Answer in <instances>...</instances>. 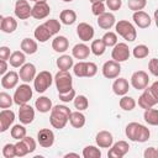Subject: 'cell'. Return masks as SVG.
Segmentation results:
<instances>
[{
    "mask_svg": "<svg viewBox=\"0 0 158 158\" xmlns=\"http://www.w3.org/2000/svg\"><path fill=\"white\" fill-rule=\"evenodd\" d=\"M73 72L78 78H91L98 73V67L93 62H78L73 65Z\"/></svg>",
    "mask_w": 158,
    "mask_h": 158,
    "instance_id": "obj_6",
    "label": "cell"
},
{
    "mask_svg": "<svg viewBox=\"0 0 158 158\" xmlns=\"http://www.w3.org/2000/svg\"><path fill=\"white\" fill-rule=\"evenodd\" d=\"M2 19H4V17L0 15V30H1V22H2Z\"/></svg>",
    "mask_w": 158,
    "mask_h": 158,
    "instance_id": "obj_57",
    "label": "cell"
},
{
    "mask_svg": "<svg viewBox=\"0 0 158 158\" xmlns=\"http://www.w3.org/2000/svg\"><path fill=\"white\" fill-rule=\"evenodd\" d=\"M7 72V63L6 60L0 59V75H4Z\"/></svg>",
    "mask_w": 158,
    "mask_h": 158,
    "instance_id": "obj_54",
    "label": "cell"
},
{
    "mask_svg": "<svg viewBox=\"0 0 158 158\" xmlns=\"http://www.w3.org/2000/svg\"><path fill=\"white\" fill-rule=\"evenodd\" d=\"M115 16L112 12H104L98 16V25L102 30H110L115 25Z\"/></svg>",
    "mask_w": 158,
    "mask_h": 158,
    "instance_id": "obj_24",
    "label": "cell"
},
{
    "mask_svg": "<svg viewBox=\"0 0 158 158\" xmlns=\"http://www.w3.org/2000/svg\"><path fill=\"white\" fill-rule=\"evenodd\" d=\"M158 104V81H154L151 86L144 88L143 93L138 98V106L141 109H151Z\"/></svg>",
    "mask_w": 158,
    "mask_h": 158,
    "instance_id": "obj_3",
    "label": "cell"
},
{
    "mask_svg": "<svg viewBox=\"0 0 158 158\" xmlns=\"http://www.w3.org/2000/svg\"><path fill=\"white\" fill-rule=\"evenodd\" d=\"M77 35L83 42H88L94 37V27L86 22H80L77 26Z\"/></svg>",
    "mask_w": 158,
    "mask_h": 158,
    "instance_id": "obj_20",
    "label": "cell"
},
{
    "mask_svg": "<svg viewBox=\"0 0 158 158\" xmlns=\"http://www.w3.org/2000/svg\"><path fill=\"white\" fill-rule=\"evenodd\" d=\"M53 80L56 83V88L58 90V94H64V93L73 89V79H72L69 70H59L54 75Z\"/></svg>",
    "mask_w": 158,
    "mask_h": 158,
    "instance_id": "obj_4",
    "label": "cell"
},
{
    "mask_svg": "<svg viewBox=\"0 0 158 158\" xmlns=\"http://www.w3.org/2000/svg\"><path fill=\"white\" fill-rule=\"evenodd\" d=\"M31 9L27 0H17L15 4V15L20 20H26L31 16Z\"/></svg>",
    "mask_w": 158,
    "mask_h": 158,
    "instance_id": "obj_18",
    "label": "cell"
},
{
    "mask_svg": "<svg viewBox=\"0 0 158 158\" xmlns=\"http://www.w3.org/2000/svg\"><path fill=\"white\" fill-rule=\"evenodd\" d=\"M10 54H11V51H10L9 47H6V46L0 47V59H2V60H9Z\"/></svg>",
    "mask_w": 158,
    "mask_h": 158,
    "instance_id": "obj_52",
    "label": "cell"
},
{
    "mask_svg": "<svg viewBox=\"0 0 158 158\" xmlns=\"http://www.w3.org/2000/svg\"><path fill=\"white\" fill-rule=\"evenodd\" d=\"M19 83V73L11 70L6 72L1 79V86L4 89H14Z\"/></svg>",
    "mask_w": 158,
    "mask_h": 158,
    "instance_id": "obj_23",
    "label": "cell"
},
{
    "mask_svg": "<svg viewBox=\"0 0 158 158\" xmlns=\"http://www.w3.org/2000/svg\"><path fill=\"white\" fill-rule=\"evenodd\" d=\"M25 60H26V57H25V53L21 52V51H15L10 54V58H9V62H10V65L14 67V68H19L21 67L22 64H25Z\"/></svg>",
    "mask_w": 158,
    "mask_h": 158,
    "instance_id": "obj_32",
    "label": "cell"
},
{
    "mask_svg": "<svg viewBox=\"0 0 158 158\" xmlns=\"http://www.w3.org/2000/svg\"><path fill=\"white\" fill-rule=\"evenodd\" d=\"M2 156L5 158H14L16 156L15 153V144L12 143H6L2 148Z\"/></svg>",
    "mask_w": 158,
    "mask_h": 158,
    "instance_id": "obj_48",
    "label": "cell"
},
{
    "mask_svg": "<svg viewBox=\"0 0 158 158\" xmlns=\"http://www.w3.org/2000/svg\"><path fill=\"white\" fill-rule=\"evenodd\" d=\"M16 28H17V21H16L14 17L7 16V17H4V19H2V22H1V31H4L5 33H12Z\"/></svg>",
    "mask_w": 158,
    "mask_h": 158,
    "instance_id": "obj_34",
    "label": "cell"
},
{
    "mask_svg": "<svg viewBox=\"0 0 158 158\" xmlns=\"http://www.w3.org/2000/svg\"><path fill=\"white\" fill-rule=\"evenodd\" d=\"M35 118V110L31 105L23 104L19 109V120L22 125H30Z\"/></svg>",
    "mask_w": 158,
    "mask_h": 158,
    "instance_id": "obj_16",
    "label": "cell"
},
{
    "mask_svg": "<svg viewBox=\"0 0 158 158\" xmlns=\"http://www.w3.org/2000/svg\"><path fill=\"white\" fill-rule=\"evenodd\" d=\"M115 30L116 33H118L123 40L128 42H133L137 37V31L135 26L127 20H120L117 23H115Z\"/></svg>",
    "mask_w": 158,
    "mask_h": 158,
    "instance_id": "obj_5",
    "label": "cell"
},
{
    "mask_svg": "<svg viewBox=\"0 0 158 158\" xmlns=\"http://www.w3.org/2000/svg\"><path fill=\"white\" fill-rule=\"evenodd\" d=\"M58 96H59V100H62L63 102H69L75 98V90L72 89L64 94H58Z\"/></svg>",
    "mask_w": 158,
    "mask_h": 158,
    "instance_id": "obj_50",
    "label": "cell"
},
{
    "mask_svg": "<svg viewBox=\"0 0 158 158\" xmlns=\"http://www.w3.org/2000/svg\"><path fill=\"white\" fill-rule=\"evenodd\" d=\"M26 128H25V126H22V125H14L12 126V128H11V131H10V133H11V137L12 138H15V139H21V138H23L25 136H26Z\"/></svg>",
    "mask_w": 158,
    "mask_h": 158,
    "instance_id": "obj_42",
    "label": "cell"
},
{
    "mask_svg": "<svg viewBox=\"0 0 158 158\" xmlns=\"http://www.w3.org/2000/svg\"><path fill=\"white\" fill-rule=\"evenodd\" d=\"M37 142L43 148H49L54 143V133L49 128H42L37 133Z\"/></svg>",
    "mask_w": 158,
    "mask_h": 158,
    "instance_id": "obj_15",
    "label": "cell"
},
{
    "mask_svg": "<svg viewBox=\"0 0 158 158\" xmlns=\"http://www.w3.org/2000/svg\"><path fill=\"white\" fill-rule=\"evenodd\" d=\"M73 100H74V107L78 111L86 110L88 106H89V100L86 99L85 95H75V98Z\"/></svg>",
    "mask_w": 158,
    "mask_h": 158,
    "instance_id": "obj_39",
    "label": "cell"
},
{
    "mask_svg": "<svg viewBox=\"0 0 158 158\" xmlns=\"http://www.w3.org/2000/svg\"><path fill=\"white\" fill-rule=\"evenodd\" d=\"M91 12L95 16H99L101 14L105 12V4L104 1H98V2H93L91 4Z\"/></svg>",
    "mask_w": 158,
    "mask_h": 158,
    "instance_id": "obj_47",
    "label": "cell"
},
{
    "mask_svg": "<svg viewBox=\"0 0 158 158\" xmlns=\"http://www.w3.org/2000/svg\"><path fill=\"white\" fill-rule=\"evenodd\" d=\"M81 154H83L84 158H100L101 157V151L95 146H86L83 149Z\"/></svg>",
    "mask_w": 158,
    "mask_h": 158,
    "instance_id": "obj_40",
    "label": "cell"
},
{
    "mask_svg": "<svg viewBox=\"0 0 158 158\" xmlns=\"http://www.w3.org/2000/svg\"><path fill=\"white\" fill-rule=\"evenodd\" d=\"M143 118H144V121H146L148 125H151V126H157V125H158V111H157V109L151 107V109L144 110Z\"/></svg>",
    "mask_w": 158,
    "mask_h": 158,
    "instance_id": "obj_36",
    "label": "cell"
},
{
    "mask_svg": "<svg viewBox=\"0 0 158 158\" xmlns=\"http://www.w3.org/2000/svg\"><path fill=\"white\" fill-rule=\"evenodd\" d=\"M44 26L48 28V31L51 32L52 36L57 35V33L59 32V30H60V22H59L58 20H56V19H49V20H47V21L44 22Z\"/></svg>",
    "mask_w": 158,
    "mask_h": 158,
    "instance_id": "obj_43",
    "label": "cell"
},
{
    "mask_svg": "<svg viewBox=\"0 0 158 158\" xmlns=\"http://www.w3.org/2000/svg\"><path fill=\"white\" fill-rule=\"evenodd\" d=\"M51 12V7L47 4V1H37L31 9V16L36 20L46 19Z\"/></svg>",
    "mask_w": 158,
    "mask_h": 158,
    "instance_id": "obj_13",
    "label": "cell"
},
{
    "mask_svg": "<svg viewBox=\"0 0 158 158\" xmlns=\"http://www.w3.org/2000/svg\"><path fill=\"white\" fill-rule=\"evenodd\" d=\"M149 77L144 70H137L131 75V85L137 90H143L148 86Z\"/></svg>",
    "mask_w": 158,
    "mask_h": 158,
    "instance_id": "obj_11",
    "label": "cell"
},
{
    "mask_svg": "<svg viewBox=\"0 0 158 158\" xmlns=\"http://www.w3.org/2000/svg\"><path fill=\"white\" fill-rule=\"evenodd\" d=\"M53 81V77L51 74V72L48 70H42L38 74H36L35 79H33V88L37 93H44Z\"/></svg>",
    "mask_w": 158,
    "mask_h": 158,
    "instance_id": "obj_7",
    "label": "cell"
},
{
    "mask_svg": "<svg viewBox=\"0 0 158 158\" xmlns=\"http://www.w3.org/2000/svg\"><path fill=\"white\" fill-rule=\"evenodd\" d=\"M36 149V141L32 137L25 136L15 143V153L16 157H23L28 153H32Z\"/></svg>",
    "mask_w": 158,
    "mask_h": 158,
    "instance_id": "obj_8",
    "label": "cell"
},
{
    "mask_svg": "<svg viewBox=\"0 0 158 158\" xmlns=\"http://www.w3.org/2000/svg\"><path fill=\"white\" fill-rule=\"evenodd\" d=\"M121 73V65L118 62H115L114 59L107 60L102 65V75L107 79H115L118 78Z\"/></svg>",
    "mask_w": 158,
    "mask_h": 158,
    "instance_id": "obj_12",
    "label": "cell"
},
{
    "mask_svg": "<svg viewBox=\"0 0 158 158\" xmlns=\"http://www.w3.org/2000/svg\"><path fill=\"white\" fill-rule=\"evenodd\" d=\"M146 5H147V0H128V2H127L128 9L132 10L133 12L143 10L146 7Z\"/></svg>",
    "mask_w": 158,
    "mask_h": 158,
    "instance_id": "obj_46",
    "label": "cell"
},
{
    "mask_svg": "<svg viewBox=\"0 0 158 158\" xmlns=\"http://www.w3.org/2000/svg\"><path fill=\"white\" fill-rule=\"evenodd\" d=\"M148 69L152 75H154V77L158 75V59L157 58H152L148 62Z\"/></svg>",
    "mask_w": 158,
    "mask_h": 158,
    "instance_id": "obj_51",
    "label": "cell"
},
{
    "mask_svg": "<svg viewBox=\"0 0 158 158\" xmlns=\"http://www.w3.org/2000/svg\"><path fill=\"white\" fill-rule=\"evenodd\" d=\"M89 1L93 4V2H98V1H105V0H89Z\"/></svg>",
    "mask_w": 158,
    "mask_h": 158,
    "instance_id": "obj_56",
    "label": "cell"
},
{
    "mask_svg": "<svg viewBox=\"0 0 158 158\" xmlns=\"http://www.w3.org/2000/svg\"><path fill=\"white\" fill-rule=\"evenodd\" d=\"M90 54V48L85 43H78L72 49V56L77 59H86Z\"/></svg>",
    "mask_w": 158,
    "mask_h": 158,
    "instance_id": "obj_26",
    "label": "cell"
},
{
    "mask_svg": "<svg viewBox=\"0 0 158 158\" xmlns=\"http://www.w3.org/2000/svg\"><path fill=\"white\" fill-rule=\"evenodd\" d=\"M106 51V46L104 44L102 40L99 38V40H94L91 42V46H90V52H93L95 56H102Z\"/></svg>",
    "mask_w": 158,
    "mask_h": 158,
    "instance_id": "obj_37",
    "label": "cell"
},
{
    "mask_svg": "<svg viewBox=\"0 0 158 158\" xmlns=\"http://www.w3.org/2000/svg\"><path fill=\"white\" fill-rule=\"evenodd\" d=\"M101 40H102V42H104V44H105L106 47H114V46L117 43V35H116L115 32L109 31V32H106V33L101 37Z\"/></svg>",
    "mask_w": 158,
    "mask_h": 158,
    "instance_id": "obj_44",
    "label": "cell"
},
{
    "mask_svg": "<svg viewBox=\"0 0 158 158\" xmlns=\"http://www.w3.org/2000/svg\"><path fill=\"white\" fill-rule=\"evenodd\" d=\"M35 106H36V109H37L40 112L46 114V112H49V111H51V109H52V101H51V99L47 98V96H40V98L36 100Z\"/></svg>",
    "mask_w": 158,
    "mask_h": 158,
    "instance_id": "obj_29",
    "label": "cell"
},
{
    "mask_svg": "<svg viewBox=\"0 0 158 158\" xmlns=\"http://www.w3.org/2000/svg\"><path fill=\"white\" fill-rule=\"evenodd\" d=\"M95 142L100 148H110L114 143V137L109 131H100L95 137Z\"/></svg>",
    "mask_w": 158,
    "mask_h": 158,
    "instance_id": "obj_22",
    "label": "cell"
},
{
    "mask_svg": "<svg viewBox=\"0 0 158 158\" xmlns=\"http://www.w3.org/2000/svg\"><path fill=\"white\" fill-rule=\"evenodd\" d=\"M68 121L74 128H81L85 125V116L80 111H74V112H70Z\"/></svg>",
    "mask_w": 158,
    "mask_h": 158,
    "instance_id": "obj_31",
    "label": "cell"
},
{
    "mask_svg": "<svg viewBox=\"0 0 158 158\" xmlns=\"http://www.w3.org/2000/svg\"><path fill=\"white\" fill-rule=\"evenodd\" d=\"M14 104V99L10 94L1 91L0 93V109H10Z\"/></svg>",
    "mask_w": 158,
    "mask_h": 158,
    "instance_id": "obj_45",
    "label": "cell"
},
{
    "mask_svg": "<svg viewBox=\"0 0 158 158\" xmlns=\"http://www.w3.org/2000/svg\"><path fill=\"white\" fill-rule=\"evenodd\" d=\"M73 65L74 60L68 54H63L57 59V67L59 68V70H69L70 68H73Z\"/></svg>",
    "mask_w": 158,
    "mask_h": 158,
    "instance_id": "obj_35",
    "label": "cell"
},
{
    "mask_svg": "<svg viewBox=\"0 0 158 158\" xmlns=\"http://www.w3.org/2000/svg\"><path fill=\"white\" fill-rule=\"evenodd\" d=\"M64 157L65 158H68V157H77V158H79V154L78 153H67Z\"/></svg>",
    "mask_w": 158,
    "mask_h": 158,
    "instance_id": "obj_55",
    "label": "cell"
},
{
    "mask_svg": "<svg viewBox=\"0 0 158 158\" xmlns=\"http://www.w3.org/2000/svg\"><path fill=\"white\" fill-rule=\"evenodd\" d=\"M59 19H60V22L64 23V25H73L77 20V14L74 10H69V9H65L63 10L60 14H59Z\"/></svg>",
    "mask_w": 158,
    "mask_h": 158,
    "instance_id": "obj_33",
    "label": "cell"
},
{
    "mask_svg": "<svg viewBox=\"0 0 158 158\" xmlns=\"http://www.w3.org/2000/svg\"><path fill=\"white\" fill-rule=\"evenodd\" d=\"M32 94H33L32 88L28 84H26V83L25 84H21L20 86H17V89L15 90V94L12 96L14 102L16 105H19V106L20 105H23V104H27L31 100Z\"/></svg>",
    "mask_w": 158,
    "mask_h": 158,
    "instance_id": "obj_9",
    "label": "cell"
},
{
    "mask_svg": "<svg viewBox=\"0 0 158 158\" xmlns=\"http://www.w3.org/2000/svg\"><path fill=\"white\" fill-rule=\"evenodd\" d=\"M30 1H35V2H37V1H47V0H30Z\"/></svg>",
    "mask_w": 158,
    "mask_h": 158,
    "instance_id": "obj_58",
    "label": "cell"
},
{
    "mask_svg": "<svg viewBox=\"0 0 158 158\" xmlns=\"http://www.w3.org/2000/svg\"><path fill=\"white\" fill-rule=\"evenodd\" d=\"M143 156H144V158H156L158 156V152H157V149L154 147H148L144 151Z\"/></svg>",
    "mask_w": 158,
    "mask_h": 158,
    "instance_id": "obj_53",
    "label": "cell"
},
{
    "mask_svg": "<svg viewBox=\"0 0 158 158\" xmlns=\"http://www.w3.org/2000/svg\"><path fill=\"white\" fill-rule=\"evenodd\" d=\"M35 38L38 41V42H46V41H48L51 37H52V35H51V32L48 31V28L44 26V23H42V25H40V26H37L36 27V30H35Z\"/></svg>",
    "mask_w": 158,
    "mask_h": 158,
    "instance_id": "obj_30",
    "label": "cell"
},
{
    "mask_svg": "<svg viewBox=\"0 0 158 158\" xmlns=\"http://www.w3.org/2000/svg\"><path fill=\"white\" fill-rule=\"evenodd\" d=\"M70 109L65 105H56L51 109V116H49V122L54 128L62 130L65 127L69 115H70Z\"/></svg>",
    "mask_w": 158,
    "mask_h": 158,
    "instance_id": "obj_1",
    "label": "cell"
},
{
    "mask_svg": "<svg viewBox=\"0 0 158 158\" xmlns=\"http://www.w3.org/2000/svg\"><path fill=\"white\" fill-rule=\"evenodd\" d=\"M112 90L116 95L118 96H123L128 93L130 90V84L127 81V79L125 78H118V79H115L114 84H112Z\"/></svg>",
    "mask_w": 158,
    "mask_h": 158,
    "instance_id": "obj_25",
    "label": "cell"
},
{
    "mask_svg": "<svg viewBox=\"0 0 158 158\" xmlns=\"http://www.w3.org/2000/svg\"><path fill=\"white\" fill-rule=\"evenodd\" d=\"M69 47V41L67 40V37L64 36H57L54 37V40L52 41V48L58 52V53H63L68 49Z\"/></svg>",
    "mask_w": 158,
    "mask_h": 158,
    "instance_id": "obj_27",
    "label": "cell"
},
{
    "mask_svg": "<svg viewBox=\"0 0 158 158\" xmlns=\"http://www.w3.org/2000/svg\"><path fill=\"white\" fill-rule=\"evenodd\" d=\"M132 19H133V22H135L139 28H147V27L151 26V22H152L151 16H149L147 12L142 11V10L135 11L133 15H132Z\"/></svg>",
    "mask_w": 158,
    "mask_h": 158,
    "instance_id": "obj_21",
    "label": "cell"
},
{
    "mask_svg": "<svg viewBox=\"0 0 158 158\" xmlns=\"http://www.w3.org/2000/svg\"><path fill=\"white\" fill-rule=\"evenodd\" d=\"M130 149V144L126 141H118L116 143H112L107 152V157L110 158H121L123 157Z\"/></svg>",
    "mask_w": 158,
    "mask_h": 158,
    "instance_id": "obj_14",
    "label": "cell"
},
{
    "mask_svg": "<svg viewBox=\"0 0 158 158\" xmlns=\"http://www.w3.org/2000/svg\"><path fill=\"white\" fill-rule=\"evenodd\" d=\"M105 1H106V6L111 11H117L122 6V0H105Z\"/></svg>",
    "mask_w": 158,
    "mask_h": 158,
    "instance_id": "obj_49",
    "label": "cell"
},
{
    "mask_svg": "<svg viewBox=\"0 0 158 158\" xmlns=\"http://www.w3.org/2000/svg\"><path fill=\"white\" fill-rule=\"evenodd\" d=\"M118 105H120V107H121L122 110H125V111H131V110H133V109L136 107V100H135L133 98H131V96L123 95V96L120 99Z\"/></svg>",
    "mask_w": 158,
    "mask_h": 158,
    "instance_id": "obj_38",
    "label": "cell"
},
{
    "mask_svg": "<svg viewBox=\"0 0 158 158\" xmlns=\"http://www.w3.org/2000/svg\"><path fill=\"white\" fill-rule=\"evenodd\" d=\"M15 121V112L10 109H4L0 111V132H5Z\"/></svg>",
    "mask_w": 158,
    "mask_h": 158,
    "instance_id": "obj_17",
    "label": "cell"
},
{
    "mask_svg": "<svg viewBox=\"0 0 158 158\" xmlns=\"http://www.w3.org/2000/svg\"><path fill=\"white\" fill-rule=\"evenodd\" d=\"M63 1H65V2H70V1H73V0H63Z\"/></svg>",
    "mask_w": 158,
    "mask_h": 158,
    "instance_id": "obj_59",
    "label": "cell"
},
{
    "mask_svg": "<svg viewBox=\"0 0 158 158\" xmlns=\"http://www.w3.org/2000/svg\"><path fill=\"white\" fill-rule=\"evenodd\" d=\"M130 54H131V53H130V48H128V46H127L126 43H123V42L116 43V44L114 46L112 52H111L112 59H114L115 62H118V63L127 60V59L130 58Z\"/></svg>",
    "mask_w": 158,
    "mask_h": 158,
    "instance_id": "obj_10",
    "label": "cell"
},
{
    "mask_svg": "<svg viewBox=\"0 0 158 158\" xmlns=\"http://www.w3.org/2000/svg\"><path fill=\"white\" fill-rule=\"evenodd\" d=\"M125 133L130 141L141 142V143L147 142L151 136L149 130L138 122H130L125 128Z\"/></svg>",
    "mask_w": 158,
    "mask_h": 158,
    "instance_id": "obj_2",
    "label": "cell"
},
{
    "mask_svg": "<svg viewBox=\"0 0 158 158\" xmlns=\"http://www.w3.org/2000/svg\"><path fill=\"white\" fill-rule=\"evenodd\" d=\"M36 77V67L32 63H25L20 67V72H19V78L25 81V83H30L31 80H33Z\"/></svg>",
    "mask_w": 158,
    "mask_h": 158,
    "instance_id": "obj_19",
    "label": "cell"
},
{
    "mask_svg": "<svg viewBox=\"0 0 158 158\" xmlns=\"http://www.w3.org/2000/svg\"><path fill=\"white\" fill-rule=\"evenodd\" d=\"M21 51L25 53V54H35L38 49V46H37V42L32 38H23L21 41Z\"/></svg>",
    "mask_w": 158,
    "mask_h": 158,
    "instance_id": "obj_28",
    "label": "cell"
},
{
    "mask_svg": "<svg viewBox=\"0 0 158 158\" xmlns=\"http://www.w3.org/2000/svg\"><path fill=\"white\" fill-rule=\"evenodd\" d=\"M132 54H133L135 58L142 59V58H146V57L149 54V49H148V47H147L146 44H138V46H136V47L133 48Z\"/></svg>",
    "mask_w": 158,
    "mask_h": 158,
    "instance_id": "obj_41",
    "label": "cell"
}]
</instances>
